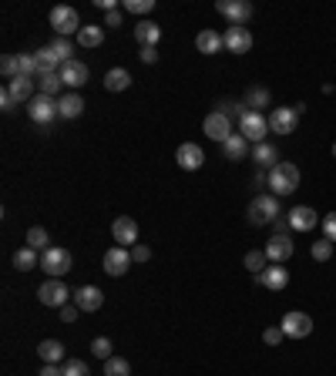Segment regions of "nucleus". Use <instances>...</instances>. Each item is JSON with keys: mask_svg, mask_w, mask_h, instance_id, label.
<instances>
[{"mask_svg": "<svg viewBox=\"0 0 336 376\" xmlns=\"http://www.w3.org/2000/svg\"><path fill=\"white\" fill-rule=\"evenodd\" d=\"M299 168L293 165V161H279V165H273L269 168V188H273V195L279 199V195H293L296 188H299Z\"/></svg>", "mask_w": 336, "mask_h": 376, "instance_id": "f257e3e1", "label": "nucleus"}, {"mask_svg": "<svg viewBox=\"0 0 336 376\" xmlns=\"http://www.w3.org/2000/svg\"><path fill=\"white\" fill-rule=\"evenodd\" d=\"M279 219V199L276 195H256V199L249 201V222L253 226H269V222H276Z\"/></svg>", "mask_w": 336, "mask_h": 376, "instance_id": "f03ea898", "label": "nucleus"}, {"mask_svg": "<svg viewBox=\"0 0 336 376\" xmlns=\"http://www.w3.org/2000/svg\"><path fill=\"white\" fill-rule=\"evenodd\" d=\"M71 266H75L71 252L61 249V246H51V249L41 252V269H44L51 279H61L64 273H71Z\"/></svg>", "mask_w": 336, "mask_h": 376, "instance_id": "7ed1b4c3", "label": "nucleus"}, {"mask_svg": "<svg viewBox=\"0 0 336 376\" xmlns=\"http://www.w3.org/2000/svg\"><path fill=\"white\" fill-rule=\"evenodd\" d=\"M266 131H269V118L262 111H246V118L239 121V135L249 145H262L266 141Z\"/></svg>", "mask_w": 336, "mask_h": 376, "instance_id": "20e7f679", "label": "nucleus"}, {"mask_svg": "<svg viewBox=\"0 0 336 376\" xmlns=\"http://www.w3.org/2000/svg\"><path fill=\"white\" fill-rule=\"evenodd\" d=\"M51 27L57 30V37H68V34H75L78 37L81 30V17L75 7H68V3H57L51 10Z\"/></svg>", "mask_w": 336, "mask_h": 376, "instance_id": "39448f33", "label": "nucleus"}, {"mask_svg": "<svg viewBox=\"0 0 336 376\" xmlns=\"http://www.w3.org/2000/svg\"><path fill=\"white\" fill-rule=\"evenodd\" d=\"M68 296H75L61 279H48L41 289H37V299H41V306H48V309H64L68 306Z\"/></svg>", "mask_w": 336, "mask_h": 376, "instance_id": "423d86ee", "label": "nucleus"}, {"mask_svg": "<svg viewBox=\"0 0 336 376\" xmlns=\"http://www.w3.org/2000/svg\"><path fill=\"white\" fill-rule=\"evenodd\" d=\"M27 115L30 121L37 125H51L54 118H61V108H57V98H48V95H37V98L27 104Z\"/></svg>", "mask_w": 336, "mask_h": 376, "instance_id": "0eeeda50", "label": "nucleus"}, {"mask_svg": "<svg viewBox=\"0 0 336 376\" xmlns=\"http://www.w3.org/2000/svg\"><path fill=\"white\" fill-rule=\"evenodd\" d=\"M175 161H179L181 172H199L206 165V151H202V145H195V141H181L179 151H175Z\"/></svg>", "mask_w": 336, "mask_h": 376, "instance_id": "6e6552de", "label": "nucleus"}, {"mask_svg": "<svg viewBox=\"0 0 336 376\" xmlns=\"http://www.w3.org/2000/svg\"><path fill=\"white\" fill-rule=\"evenodd\" d=\"M131 262H135V259H131V249H125V246H111V249L104 252V273L115 279L125 276L131 269Z\"/></svg>", "mask_w": 336, "mask_h": 376, "instance_id": "1a4fd4ad", "label": "nucleus"}, {"mask_svg": "<svg viewBox=\"0 0 336 376\" xmlns=\"http://www.w3.org/2000/svg\"><path fill=\"white\" fill-rule=\"evenodd\" d=\"M279 329H283L289 339H306V336L313 333V319L306 316V313H299V309H296V313H286L283 323H279Z\"/></svg>", "mask_w": 336, "mask_h": 376, "instance_id": "9d476101", "label": "nucleus"}, {"mask_svg": "<svg viewBox=\"0 0 336 376\" xmlns=\"http://www.w3.org/2000/svg\"><path fill=\"white\" fill-rule=\"evenodd\" d=\"M202 131H206L212 141H219V145H226V138L233 135V121L222 115V111H208L206 121H202Z\"/></svg>", "mask_w": 336, "mask_h": 376, "instance_id": "9b49d317", "label": "nucleus"}, {"mask_svg": "<svg viewBox=\"0 0 336 376\" xmlns=\"http://www.w3.org/2000/svg\"><path fill=\"white\" fill-rule=\"evenodd\" d=\"M215 10H219L222 17H229L233 27H242L249 17H253V3H249V0H219Z\"/></svg>", "mask_w": 336, "mask_h": 376, "instance_id": "f8f14e48", "label": "nucleus"}, {"mask_svg": "<svg viewBox=\"0 0 336 376\" xmlns=\"http://www.w3.org/2000/svg\"><path fill=\"white\" fill-rule=\"evenodd\" d=\"M111 235H115L118 246L135 249V242H138V222H135L131 215H118V219L111 222Z\"/></svg>", "mask_w": 336, "mask_h": 376, "instance_id": "ddd939ff", "label": "nucleus"}, {"mask_svg": "<svg viewBox=\"0 0 336 376\" xmlns=\"http://www.w3.org/2000/svg\"><path fill=\"white\" fill-rule=\"evenodd\" d=\"M222 44H226V50H233V54H249L253 50V34H249V27H226Z\"/></svg>", "mask_w": 336, "mask_h": 376, "instance_id": "4468645a", "label": "nucleus"}, {"mask_svg": "<svg viewBox=\"0 0 336 376\" xmlns=\"http://www.w3.org/2000/svg\"><path fill=\"white\" fill-rule=\"evenodd\" d=\"M296 125H299V111L296 108H276L269 115V131H276V135H293Z\"/></svg>", "mask_w": 336, "mask_h": 376, "instance_id": "2eb2a0df", "label": "nucleus"}, {"mask_svg": "<svg viewBox=\"0 0 336 376\" xmlns=\"http://www.w3.org/2000/svg\"><path fill=\"white\" fill-rule=\"evenodd\" d=\"M75 306L81 313H98L104 306V293L98 286H81V289H75Z\"/></svg>", "mask_w": 336, "mask_h": 376, "instance_id": "dca6fc26", "label": "nucleus"}, {"mask_svg": "<svg viewBox=\"0 0 336 376\" xmlns=\"http://www.w3.org/2000/svg\"><path fill=\"white\" fill-rule=\"evenodd\" d=\"M319 222H323V219L316 215V208H310V205H296V208H289V226L296 228V232H313Z\"/></svg>", "mask_w": 336, "mask_h": 376, "instance_id": "f3484780", "label": "nucleus"}, {"mask_svg": "<svg viewBox=\"0 0 336 376\" xmlns=\"http://www.w3.org/2000/svg\"><path fill=\"white\" fill-rule=\"evenodd\" d=\"M256 279V286H266V289H273V293H279V289H286L289 286V269H283L279 262H273L266 273H259Z\"/></svg>", "mask_w": 336, "mask_h": 376, "instance_id": "a211bd4d", "label": "nucleus"}, {"mask_svg": "<svg viewBox=\"0 0 336 376\" xmlns=\"http://www.w3.org/2000/svg\"><path fill=\"white\" fill-rule=\"evenodd\" d=\"M88 64L84 61H68L64 68H61V81H64V88H71V91H78L88 84Z\"/></svg>", "mask_w": 336, "mask_h": 376, "instance_id": "6ab92c4d", "label": "nucleus"}, {"mask_svg": "<svg viewBox=\"0 0 336 376\" xmlns=\"http://www.w3.org/2000/svg\"><path fill=\"white\" fill-rule=\"evenodd\" d=\"M7 91L14 95L17 104H30V101L37 98V84H34V77H14V81H7Z\"/></svg>", "mask_w": 336, "mask_h": 376, "instance_id": "aec40b11", "label": "nucleus"}, {"mask_svg": "<svg viewBox=\"0 0 336 376\" xmlns=\"http://www.w3.org/2000/svg\"><path fill=\"white\" fill-rule=\"evenodd\" d=\"M293 252H296V246H293L289 235H273V239L266 242V255H269V262H279V266H283Z\"/></svg>", "mask_w": 336, "mask_h": 376, "instance_id": "412c9836", "label": "nucleus"}, {"mask_svg": "<svg viewBox=\"0 0 336 376\" xmlns=\"http://www.w3.org/2000/svg\"><path fill=\"white\" fill-rule=\"evenodd\" d=\"M135 41H138L141 48H158L161 27H158L155 21H138V24H135Z\"/></svg>", "mask_w": 336, "mask_h": 376, "instance_id": "4be33fe9", "label": "nucleus"}, {"mask_svg": "<svg viewBox=\"0 0 336 376\" xmlns=\"http://www.w3.org/2000/svg\"><path fill=\"white\" fill-rule=\"evenodd\" d=\"M57 108H61V118H81V111H84V98H81L78 91H68V95H61L57 98Z\"/></svg>", "mask_w": 336, "mask_h": 376, "instance_id": "5701e85b", "label": "nucleus"}, {"mask_svg": "<svg viewBox=\"0 0 336 376\" xmlns=\"http://www.w3.org/2000/svg\"><path fill=\"white\" fill-rule=\"evenodd\" d=\"M195 48H199V54H219L226 44H222V34H215V30L206 27V30L195 34Z\"/></svg>", "mask_w": 336, "mask_h": 376, "instance_id": "b1692460", "label": "nucleus"}, {"mask_svg": "<svg viewBox=\"0 0 336 376\" xmlns=\"http://www.w3.org/2000/svg\"><path fill=\"white\" fill-rule=\"evenodd\" d=\"M222 155H226L229 161H242V158L249 155V141H246V138L235 131V135H229V138H226V145H222Z\"/></svg>", "mask_w": 336, "mask_h": 376, "instance_id": "393cba45", "label": "nucleus"}, {"mask_svg": "<svg viewBox=\"0 0 336 376\" xmlns=\"http://www.w3.org/2000/svg\"><path fill=\"white\" fill-rule=\"evenodd\" d=\"M253 158L259 161V168H273V165H279V151H276V145H269V141L256 145V148H253Z\"/></svg>", "mask_w": 336, "mask_h": 376, "instance_id": "a878e982", "label": "nucleus"}, {"mask_svg": "<svg viewBox=\"0 0 336 376\" xmlns=\"http://www.w3.org/2000/svg\"><path fill=\"white\" fill-rule=\"evenodd\" d=\"M104 41V27L101 24H84L78 30V44L81 48H98Z\"/></svg>", "mask_w": 336, "mask_h": 376, "instance_id": "bb28decb", "label": "nucleus"}, {"mask_svg": "<svg viewBox=\"0 0 336 376\" xmlns=\"http://www.w3.org/2000/svg\"><path fill=\"white\" fill-rule=\"evenodd\" d=\"M128 84H131V75L125 68H111V71L104 75V88H108V91H128Z\"/></svg>", "mask_w": 336, "mask_h": 376, "instance_id": "cd10ccee", "label": "nucleus"}, {"mask_svg": "<svg viewBox=\"0 0 336 376\" xmlns=\"http://www.w3.org/2000/svg\"><path fill=\"white\" fill-rule=\"evenodd\" d=\"M61 88H64V81H61V71H57V75H41V77H37V95L57 98V95H61Z\"/></svg>", "mask_w": 336, "mask_h": 376, "instance_id": "c85d7f7f", "label": "nucleus"}, {"mask_svg": "<svg viewBox=\"0 0 336 376\" xmlns=\"http://www.w3.org/2000/svg\"><path fill=\"white\" fill-rule=\"evenodd\" d=\"M37 353H41L44 363H61V359H64V343H57V339H44V343L37 346Z\"/></svg>", "mask_w": 336, "mask_h": 376, "instance_id": "c756f323", "label": "nucleus"}, {"mask_svg": "<svg viewBox=\"0 0 336 376\" xmlns=\"http://www.w3.org/2000/svg\"><path fill=\"white\" fill-rule=\"evenodd\" d=\"M246 269H249L253 276H259V273H266V269H269V255H266V249H253V252H246Z\"/></svg>", "mask_w": 336, "mask_h": 376, "instance_id": "7c9ffc66", "label": "nucleus"}, {"mask_svg": "<svg viewBox=\"0 0 336 376\" xmlns=\"http://www.w3.org/2000/svg\"><path fill=\"white\" fill-rule=\"evenodd\" d=\"M37 262H41V259H37V252L30 249V246H24V249L14 252V269H21V273H30Z\"/></svg>", "mask_w": 336, "mask_h": 376, "instance_id": "2f4dec72", "label": "nucleus"}, {"mask_svg": "<svg viewBox=\"0 0 336 376\" xmlns=\"http://www.w3.org/2000/svg\"><path fill=\"white\" fill-rule=\"evenodd\" d=\"M48 242H51V239H48V228L34 226V228H30V232H27V246H30V249H34V252H44V249H51Z\"/></svg>", "mask_w": 336, "mask_h": 376, "instance_id": "473e14b6", "label": "nucleus"}, {"mask_svg": "<svg viewBox=\"0 0 336 376\" xmlns=\"http://www.w3.org/2000/svg\"><path fill=\"white\" fill-rule=\"evenodd\" d=\"M104 376H131V363L121 356H111L104 359Z\"/></svg>", "mask_w": 336, "mask_h": 376, "instance_id": "72a5a7b5", "label": "nucleus"}, {"mask_svg": "<svg viewBox=\"0 0 336 376\" xmlns=\"http://www.w3.org/2000/svg\"><path fill=\"white\" fill-rule=\"evenodd\" d=\"M51 50L57 54V61H61V64L75 61V57H71V54H75V48H71V41H68V37H54V41H51Z\"/></svg>", "mask_w": 336, "mask_h": 376, "instance_id": "f704fd0d", "label": "nucleus"}, {"mask_svg": "<svg viewBox=\"0 0 336 376\" xmlns=\"http://www.w3.org/2000/svg\"><path fill=\"white\" fill-rule=\"evenodd\" d=\"M266 104H269V91H266V88H249V95H246V108L256 111V108H266Z\"/></svg>", "mask_w": 336, "mask_h": 376, "instance_id": "c9c22d12", "label": "nucleus"}, {"mask_svg": "<svg viewBox=\"0 0 336 376\" xmlns=\"http://www.w3.org/2000/svg\"><path fill=\"white\" fill-rule=\"evenodd\" d=\"M0 75L7 77V81L21 77V61H17V54H7V57L0 61Z\"/></svg>", "mask_w": 336, "mask_h": 376, "instance_id": "e433bc0d", "label": "nucleus"}, {"mask_svg": "<svg viewBox=\"0 0 336 376\" xmlns=\"http://www.w3.org/2000/svg\"><path fill=\"white\" fill-rule=\"evenodd\" d=\"M17 61H21V75H24V77H37V75H41V71H37V57H34V54L21 50V54H17Z\"/></svg>", "mask_w": 336, "mask_h": 376, "instance_id": "4c0bfd02", "label": "nucleus"}, {"mask_svg": "<svg viewBox=\"0 0 336 376\" xmlns=\"http://www.w3.org/2000/svg\"><path fill=\"white\" fill-rule=\"evenodd\" d=\"M310 252L316 262H326V259H333V242H330V239H319V242H313Z\"/></svg>", "mask_w": 336, "mask_h": 376, "instance_id": "58836bf2", "label": "nucleus"}, {"mask_svg": "<svg viewBox=\"0 0 336 376\" xmlns=\"http://www.w3.org/2000/svg\"><path fill=\"white\" fill-rule=\"evenodd\" d=\"M121 10H128V14H148V10H155V0H125Z\"/></svg>", "mask_w": 336, "mask_h": 376, "instance_id": "ea45409f", "label": "nucleus"}, {"mask_svg": "<svg viewBox=\"0 0 336 376\" xmlns=\"http://www.w3.org/2000/svg\"><path fill=\"white\" fill-rule=\"evenodd\" d=\"M61 370H64V376H91V370H88L84 359H68Z\"/></svg>", "mask_w": 336, "mask_h": 376, "instance_id": "a19ab883", "label": "nucleus"}, {"mask_svg": "<svg viewBox=\"0 0 336 376\" xmlns=\"http://www.w3.org/2000/svg\"><path fill=\"white\" fill-rule=\"evenodd\" d=\"M91 353H95L98 359H111V339H108V336H98V339L91 343Z\"/></svg>", "mask_w": 336, "mask_h": 376, "instance_id": "79ce46f5", "label": "nucleus"}, {"mask_svg": "<svg viewBox=\"0 0 336 376\" xmlns=\"http://www.w3.org/2000/svg\"><path fill=\"white\" fill-rule=\"evenodd\" d=\"M323 239H330V242H336V212H330V215H323Z\"/></svg>", "mask_w": 336, "mask_h": 376, "instance_id": "37998d69", "label": "nucleus"}, {"mask_svg": "<svg viewBox=\"0 0 336 376\" xmlns=\"http://www.w3.org/2000/svg\"><path fill=\"white\" fill-rule=\"evenodd\" d=\"M283 329L279 326H269V329H262V339H266V343H269V346H279V343H283Z\"/></svg>", "mask_w": 336, "mask_h": 376, "instance_id": "c03bdc74", "label": "nucleus"}, {"mask_svg": "<svg viewBox=\"0 0 336 376\" xmlns=\"http://www.w3.org/2000/svg\"><path fill=\"white\" fill-rule=\"evenodd\" d=\"M125 24V14H121V10H108V14H104V27H121Z\"/></svg>", "mask_w": 336, "mask_h": 376, "instance_id": "a18cd8bd", "label": "nucleus"}, {"mask_svg": "<svg viewBox=\"0 0 336 376\" xmlns=\"http://www.w3.org/2000/svg\"><path fill=\"white\" fill-rule=\"evenodd\" d=\"M78 306H64V309H61V323H78Z\"/></svg>", "mask_w": 336, "mask_h": 376, "instance_id": "49530a36", "label": "nucleus"}, {"mask_svg": "<svg viewBox=\"0 0 336 376\" xmlns=\"http://www.w3.org/2000/svg\"><path fill=\"white\" fill-rule=\"evenodd\" d=\"M131 259H135V262H148V259H152V249H148V246H135V249H131Z\"/></svg>", "mask_w": 336, "mask_h": 376, "instance_id": "de8ad7c7", "label": "nucleus"}, {"mask_svg": "<svg viewBox=\"0 0 336 376\" xmlns=\"http://www.w3.org/2000/svg\"><path fill=\"white\" fill-rule=\"evenodd\" d=\"M0 108H3V111H14V108H17V101H14V95H10L7 88L0 91Z\"/></svg>", "mask_w": 336, "mask_h": 376, "instance_id": "09e8293b", "label": "nucleus"}, {"mask_svg": "<svg viewBox=\"0 0 336 376\" xmlns=\"http://www.w3.org/2000/svg\"><path fill=\"white\" fill-rule=\"evenodd\" d=\"M37 376H64V370H61V366H54V363H44V370H41Z\"/></svg>", "mask_w": 336, "mask_h": 376, "instance_id": "8fccbe9b", "label": "nucleus"}, {"mask_svg": "<svg viewBox=\"0 0 336 376\" xmlns=\"http://www.w3.org/2000/svg\"><path fill=\"white\" fill-rule=\"evenodd\" d=\"M141 61H145V64H155V61H158V50L155 48H141Z\"/></svg>", "mask_w": 336, "mask_h": 376, "instance_id": "3c124183", "label": "nucleus"}, {"mask_svg": "<svg viewBox=\"0 0 336 376\" xmlns=\"http://www.w3.org/2000/svg\"><path fill=\"white\" fill-rule=\"evenodd\" d=\"M95 3L101 7L104 14H108V10H118V3H115V0H95Z\"/></svg>", "mask_w": 336, "mask_h": 376, "instance_id": "603ef678", "label": "nucleus"}, {"mask_svg": "<svg viewBox=\"0 0 336 376\" xmlns=\"http://www.w3.org/2000/svg\"><path fill=\"white\" fill-rule=\"evenodd\" d=\"M333 158H336V145H333Z\"/></svg>", "mask_w": 336, "mask_h": 376, "instance_id": "864d4df0", "label": "nucleus"}]
</instances>
